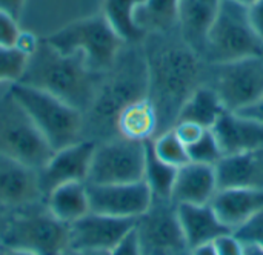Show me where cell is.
I'll use <instances>...</instances> for the list:
<instances>
[{"instance_id":"cell-4","label":"cell","mask_w":263,"mask_h":255,"mask_svg":"<svg viewBox=\"0 0 263 255\" xmlns=\"http://www.w3.org/2000/svg\"><path fill=\"white\" fill-rule=\"evenodd\" d=\"M0 245L34 255H59L69 248L68 223L49 211L46 200L9 211Z\"/></svg>"},{"instance_id":"cell-27","label":"cell","mask_w":263,"mask_h":255,"mask_svg":"<svg viewBox=\"0 0 263 255\" xmlns=\"http://www.w3.org/2000/svg\"><path fill=\"white\" fill-rule=\"evenodd\" d=\"M142 0H103L102 14L125 43H142L145 32L136 25L134 12Z\"/></svg>"},{"instance_id":"cell-12","label":"cell","mask_w":263,"mask_h":255,"mask_svg":"<svg viewBox=\"0 0 263 255\" xmlns=\"http://www.w3.org/2000/svg\"><path fill=\"white\" fill-rule=\"evenodd\" d=\"M103 0H26L18 28L45 38L65 26L102 12Z\"/></svg>"},{"instance_id":"cell-7","label":"cell","mask_w":263,"mask_h":255,"mask_svg":"<svg viewBox=\"0 0 263 255\" xmlns=\"http://www.w3.org/2000/svg\"><path fill=\"white\" fill-rule=\"evenodd\" d=\"M43 40L60 52L80 54L96 72L108 71L125 45L102 12L77 20Z\"/></svg>"},{"instance_id":"cell-11","label":"cell","mask_w":263,"mask_h":255,"mask_svg":"<svg viewBox=\"0 0 263 255\" xmlns=\"http://www.w3.org/2000/svg\"><path fill=\"white\" fill-rule=\"evenodd\" d=\"M134 232L143 255H176L188 249L173 200L153 199L148 211L136 219Z\"/></svg>"},{"instance_id":"cell-25","label":"cell","mask_w":263,"mask_h":255,"mask_svg":"<svg viewBox=\"0 0 263 255\" xmlns=\"http://www.w3.org/2000/svg\"><path fill=\"white\" fill-rule=\"evenodd\" d=\"M49 211L63 223H72L89 212L85 182H71L57 186L46 197Z\"/></svg>"},{"instance_id":"cell-38","label":"cell","mask_w":263,"mask_h":255,"mask_svg":"<svg viewBox=\"0 0 263 255\" xmlns=\"http://www.w3.org/2000/svg\"><path fill=\"white\" fill-rule=\"evenodd\" d=\"M248 14L254 31L263 42V0H257L254 5H251L248 8Z\"/></svg>"},{"instance_id":"cell-41","label":"cell","mask_w":263,"mask_h":255,"mask_svg":"<svg viewBox=\"0 0 263 255\" xmlns=\"http://www.w3.org/2000/svg\"><path fill=\"white\" fill-rule=\"evenodd\" d=\"M191 255H217V252H216L214 245L208 243V245H202L199 248L191 249Z\"/></svg>"},{"instance_id":"cell-18","label":"cell","mask_w":263,"mask_h":255,"mask_svg":"<svg viewBox=\"0 0 263 255\" xmlns=\"http://www.w3.org/2000/svg\"><path fill=\"white\" fill-rule=\"evenodd\" d=\"M223 155L263 149V123L237 112L227 111L211 128Z\"/></svg>"},{"instance_id":"cell-47","label":"cell","mask_w":263,"mask_h":255,"mask_svg":"<svg viewBox=\"0 0 263 255\" xmlns=\"http://www.w3.org/2000/svg\"><path fill=\"white\" fill-rule=\"evenodd\" d=\"M176 255H191V251L190 249H186V251H182V252H179V254Z\"/></svg>"},{"instance_id":"cell-45","label":"cell","mask_w":263,"mask_h":255,"mask_svg":"<svg viewBox=\"0 0 263 255\" xmlns=\"http://www.w3.org/2000/svg\"><path fill=\"white\" fill-rule=\"evenodd\" d=\"M245 255H263V249H260L259 246H254V245H245Z\"/></svg>"},{"instance_id":"cell-14","label":"cell","mask_w":263,"mask_h":255,"mask_svg":"<svg viewBox=\"0 0 263 255\" xmlns=\"http://www.w3.org/2000/svg\"><path fill=\"white\" fill-rule=\"evenodd\" d=\"M136 225V219H120L88 212L68 225L69 248L109 252L122 242Z\"/></svg>"},{"instance_id":"cell-20","label":"cell","mask_w":263,"mask_h":255,"mask_svg":"<svg viewBox=\"0 0 263 255\" xmlns=\"http://www.w3.org/2000/svg\"><path fill=\"white\" fill-rule=\"evenodd\" d=\"M177 217L186 240L188 249L214 243L219 237L231 231L219 220L208 205H177Z\"/></svg>"},{"instance_id":"cell-33","label":"cell","mask_w":263,"mask_h":255,"mask_svg":"<svg viewBox=\"0 0 263 255\" xmlns=\"http://www.w3.org/2000/svg\"><path fill=\"white\" fill-rule=\"evenodd\" d=\"M213 245L216 248L217 255H245L243 243L233 232L219 237Z\"/></svg>"},{"instance_id":"cell-44","label":"cell","mask_w":263,"mask_h":255,"mask_svg":"<svg viewBox=\"0 0 263 255\" xmlns=\"http://www.w3.org/2000/svg\"><path fill=\"white\" fill-rule=\"evenodd\" d=\"M8 215H9V211H3L0 209V239L5 232V228H6V222H8Z\"/></svg>"},{"instance_id":"cell-42","label":"cell","mask_w":263,"mask_h":255,"mask_svg":"<svg viewBox=\"0 0 263 255\" xmlns=\"http://www.w3.org/2000/svg\"><path fill=\"white\" fill-rule=\"evenodd\" d=\"M59 255H108V252H103V251H85V249L68 248V249H65L62 254Z\"/></svg>"},{"instance_id":"cell-22","label":"cell","mask_w":263,"mask_h":255,"mask_svg":"<svg viewBox=\"0 0 263 255\" xmlns=\"http://www.w3.org/2000/svg\"><path fill=\"white\" fill-rule=\"evenodd\" d=\"M222 0H179V32L203 58L210 26Z\"/></svg>"},{"instance_id":"cell-29","label":"cell","mask_w":263,"mask_h":255,"mask_svg":"<svg viewBox=\"0 0 263 255\" xmlns=\"http://www.w3.org/2000/svg\"><path fill=\"white\" fill-rule=\"evenodd\" d=\"M151 143H153V149H154L156 155L170 166H174L179 169L180 166H183L190 162L188 148L179 139V135L176 134V131L173 128L157 134L151 140Z\"/></svg>"},{"instance_id":"cell-46","label":"cell","mask_w":263,"mask_h":255,"mask_svg":"<svg viewBox=\"0 0 263 255\" xmlns=\"http://www.w3.org/2000/svg\"><path fill=\"white\" fill-rule=\"evenodd\" d=\"M231 2H234V3H239V5H242V6H247V8H250L251 5H254L257 0H231Z\"/></svg>"},{"instance_id":"cell-6","label":"cell","mask_w":263,"mask_h":255,"mask_svg":"<svg viewBox=\"0 0 263 255\" xmlns=\"http://www.w3.org/2000/svg\"><path fill=\"white\" fill-rule=\"evenodd\" d=\"M259 55H263V42L251 25L248 8L222 0L206 34L203 60L220 65Z\"/></svg>"},{"instance_id":"cell-26","label":"cell","mask_w":263,"mask_h":255,"mask_svg":"<svg viewBox=\"0 0 263 255\" xmlns=\"http://www.w3.org/2000/svg\"><path fill=\"white\" fill-rule=\"evenodd\" d=\"M134 20L145 35L179 31V0H142Z\"/></svg>"},{"instance_id":"cell-8","label":"cell","mask_w":263,"mask_h":255,"mask_svg":"<svg viewBox=\"0 0 263 255\" xmlns=\"http://www.w3.org/2000/svg\"><path fill=\"white\" fill-rule=\"evenodd\" d=\"M11 85L0 91V155L42 169L54 151L12 95Z\"/></svg>"},{"instance_id":"cell-43","label":"cell","mask_w":263,"mask_h":255,"mask_svg":"<svg viewBox=\"0 0 263 255\" xmlns=\"http://www.w3.org/2000/svg\"><path fill=\"white\" fill-rule=\"evenodd\" d=\"M0 255H34L28 251H22V249H15V248H9L5 245H0Z\"/></svg>"},{"instance_id":"cell-37","label":"cell","mask_w":263,"mask_h":255,"mask_svg":"<svg viewBox=\"0 0 263 255\" xmlns=\"http://www.w3.org/2000/svg\"><path fill=\"white\" fill-rule=\"evenodd\" d=\"M40 43V37H37L34 32L31 31H26V29H20L18 34H17V38H15V43H14V48H17L20 52H23L25 55H31L37 46Z\"/></svg>"},{"instance_id":"cell-15","label":"cell","mask_w":263,"mask_h":255,"mask_svg":"<svg viewBox=\"0 0 263 255\" xmlns=\"http://www.w3.org/2000/svg\"><path fill=\"white\" fill-rule=\"evenodd\" d=\"M94 148V142L82 140L76 145L54 151L46 165L42 169H39L40 186L45 194V199L52 189H55L60 185L71 182L86 183Z\"/></svg>"},{"instance_id":"cell-10","label":"cell","mask_w":263,"mask_h":255,"mask_svg":"<svg viewBox=\"0 0 263 255\" xmlns=\"http://www.w3.org/2000/svg\"><path fill=\"white\" fill-rule=\"evenodd\" d=\"M211 72L208 85L231 112L243 111L263 97V55L211 65Z\"/></svg>"},{"instance_id":"cell-36","label":"cell","mask_w":263,"mask_h":255,"mask_svg":"<svg viewBox=\"0 0 263 255\" xmlns=\"http://www.w3.org/2000/svg\"><path fill=\"white\" fill-rule=\"evenodd\" d=\"M108 255H143L142 254V249H140V245H139V240H137V236H136L134 229L122 242H119L108 252Z\"/></svg>"},{"instance_id":"cell-35","label":"cell","mask_w":263,"mask_h":255,"mask_svg":"<svg viewBox=\"0 0 263 255\" xmlns=\"http://www.w3.org/2000/svg\"><path fill=\"white\" fill-rule=\"evenodd\" d=\"M173 129L176 131V134L179 135V139L186 145L190 146L191 143H194L206 129H203L202 126L196 125V123H191V122H177Z\"/></svg>"},{"instance_id":"cell-31","label":"cell","mask_w":263,"mask_h":255,"mask_svg":"<svg viewBox=\"0 0 263 255\" xmlns=\"http://www.w3.org/2000/svg\"><path fill=\"white\" fill-rule=\"evenodd\" d=\"M28 63V55L14 46H0V85L17 83Z\"/></svg>"},{"instance_id":"cell-5","label":"cell","mask_w":263,"mask_h":255,"mask_svg":"<svg viewBox=\"0 0 263 255\" xmlns=\"http://www.w3.org/2000/svg\"><path fill=\"white\" fill-rule=\"evenodd\" d=\"M11 92L28 112L52 151L83 140V112L37 88L12 83Z\"/></svg>"},{"instance_id":"cell-23","label":"cell","mask_w":263,"mask_h":255,"mask_svg":"<svg viewBox=\"0 0 263 255\" xmlns=\"http://www.w3.org/2000/svg\"><path fill=\"white\" fill-rule=\"evenodd\" d=\"M116 131L120 137L139 142L153 140L159 134L157 109L148 95L128 103L119 112Z\"/></svg>"},{"instance_id":"cell-21","label":"cell","mask_w":263,"mask_h":255,"mask_svg":"<svg viewBox=\"0 0 263 255\" xmlns=\"http://www.w3.org/2000/svg\"><path fill=\"white\" fill-rule=\"evenodd\" d=\"M219 189L260 188L263 189V149L225 155L216 166Z\"/></svg>"},{"instance_id":"cell-3","label":"cell","mask_w":263,"mask_h":255,"mask_svg":"<svg viewBox=\"0 0 263 255\" xmlns=\"http://www.w3.org/2000/svg\"><path fill=\"white\" fill-rule=\"evenodd\" d=\"M102 74L92 71L80 54L60 52L40 38L17 83L45 91L85 114L94 99Z\"/></svg>"},{"instance_id":"cell-2","label":"cell","mask_w":263,"mask_h":255,"mask_svg":"<svg viewBox=\"0 0 263 255\" xmlns=\"http://www.w3.org/2000/svg\"><path fill=\"white\" fill-rule=\"evenodd\" d=\"M146 95L148 68L142 43H125L112 66L102 74L94 99L83 114V140L99 143L117 137L119 112Z\"/></svg>"},{"instance_id":"cell-24","label":"cell","mask_w":263,"mask_h":255,"mask_svg":"<svg viewBox=\"0 0 263 255\" xmlns=\"http://www.w3.org/2000/svg\"><path fill=\"white\" fill-rule=\"evenodd\" d=\"M227 111L228 109L225 108L214 88L208 83H202L180 108L176 123L191 122L202 126L203 129H211Z\"/></svg>"},{"instance_id":"cell-1","label":"cell","mask_w":263,"mask_h":255,"mask_svg":"<svg viewBox=\"0 0 263 255\" xmlns=\"http://www.w3.org/2000/svg\"><path fill=\"white\" fill-rule=\"evenodd\" d=\"M142 48L148 68V97L159 115V134L176 125L188 97L203 83L205 60L179 31L146 34Z\"/></svg>"},{"instance_id":"cell-19","label":"cell","mask_w":263,"mask_h":255,"mask_svg":"<svg viewBox=\"0 0 263 255\" xmlns=\"http://www.w3.org/2000/svg\"><path fill=\"white\" fill-rule=\"evenodd\" d=\"M217 191L216 168L188 162L177 169L171 200L176 205H208Z\"/></svg>"},{"instance_id":"cell-17","label":"cell","mask_w":263,"mask_h":255,"mask_svg":"<svg viewBox=\"0 0 263 255\" xmlns=\"http://www.w3.org/2000/svg\"><path fill=\"white\" fill-rule=\"evenodd\" d=\"M219 220L234 232L263 211L260 188H223L210 202Z\"/></svg>"},{"instance_id":"cell-13","label":"cell","mask_w":263,"mask_h":255,"mask_svg":"<svg viewBox=\"0 0 263 255\" xmlns=\"http://www.w3.org/2000/svg\"><path fill=\"white\" fill-rule=\"evenodd\" d=\"M86 191L89 212L111 217L137 219L153 203V194L145 180L117 185L86 183Z\"/></svg>"},{"instance_id":"cell-28","label":"cell","mask_w":263,"mask_h":255,"mask_svg":"<svg viewBox=\"0 0 263 255\" xmlns=\"http://www.w3.org/2000/svg\"><path fill=\"white\" fill-rule=\"evenodd\" d=\"M145 146H146V155H145L143 180L149 186L153 199L171 200V194H173V188H174V182L177 175V168L166 165L156 155L151 140H146Z\"/></svg>"},{"instance_id":"cell-30","label":"cell","mask_w":263,"mask_h":255,"mask_svg":"<svg viewBox=\"0 0 263 255\" xmlns=\"http://www.w3.org/2000/svg\"><path fill=\"white\" fill-rule=\"evenodd\" d=\"M186 148H188L190 162H196V163L216 166L225 157L217 142V137L211 129H206L194 143H191Z\"/></svg>"},{"instance_id":"cell-39","label":"cell","mask_w":263,"mask_h":255,"mask_svg":"<svg viewBox=\"0 0 263 255\" xmlns=\"http://www.w3.org/2000/svg\"><path fill=\"white\" fill-rule=\"evenodd\" d=\"M26 0H0V12L14 18L18 23V18L23 12Z\"/></svg>"},{"instance_id":"cell-16","label":"cell","mask_w":263,"mask_h":255,"mask_svg":"<svg viewBox=\"0 0 263 255\" xmlns=\"http://www.w3.org/2000/svg\"><path fill=\"white\" fill-rule=\"evenodd\" d=\"M45 200L39 169L0 155V209L15 211Z\"/></svg>"},{"instance_id":"cell-40","label":"cell","mask_w":263,"mask_h":255,"mask_svg":"<svg viewBox=\"0 0 263 255\" xmlns=\"http://www.w3.org/2000/svg\"><path fill=\"white\" fill-rule=\"evenodd\" d=\"M237 114H242V115H245V117L254 119V120H257V122H262L263 123V97L260 99V100H259V102H256L254 105L248 106L247 109H243V111H239Z\"/></svg>"},{"instance_id":"cell-34","label":"cell","mask_w":263,"mask_h":255,"mask_svg":"<svg viewBox=\"0 0 263 255\" xmlns=\"http://www.w3.org/2000/svg\"><path fill=\"white\" fill-rule=\"evenodd\" d=\"M18 31V23L0 12V46H14Z\"/></svg>"},{"instance_id":"cell-9","label":"cell","mask_w":263,"mask_h":255,"mask_svg":"<svg viewBox=\"0 0 263 255\" xmlns=\"http://www.w3.org/2000/svg\"><path fill=\"white\" fill-rule=\"evenodd\" d=\"M145 142L112 137L96 143L86 183L117 185L143 180Z\"/></svg>"},{"instance_id":"cell-32","label":"cell","mask_w":263,"mask_h":255,"mask_svg":"<svg viewBox=\"0 0 263 255\" xmlns=\"http://www.w3.org/2000/svg\"><path fill=\"white\" fill-rule=\"evenodd\" d=\"M242 243L254 245L263 249V211L233 232Z\"/></svg>"}]
</instances>
